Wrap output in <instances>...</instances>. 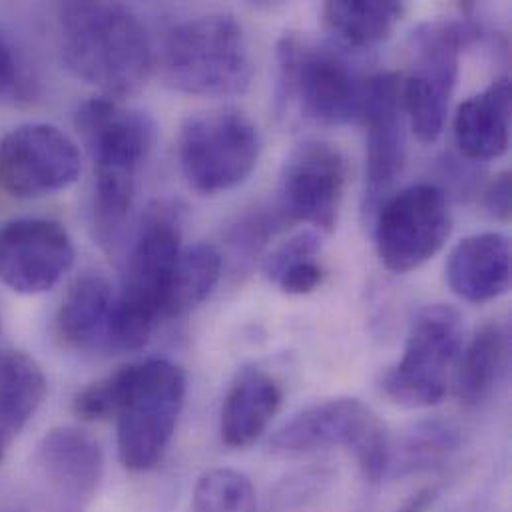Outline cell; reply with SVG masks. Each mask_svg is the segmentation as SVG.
Instances as JSON below:
<instances>
[{
    "label": "cell",
    "instance_id": "8fae6325",
    "mask_svg": "<svg viewBox=\"0 0 512 512\" xmlns=\"http://www.w3.org/2000/svg\"><path fill=\"white\" fill-rule=\"evenodd\" d=\"M451 226V210L441 188L409 186L387 198L377 212L379 259L393 273H409L441 252Z\"/></svg>",
    "mask_w": 512,
    "mask_h": 512
},
{
    "label": "cell",
    "instance_id": "f546056e",
    "mask_svg": "<svg viewBox=\"0 0 512 512\" xmlns=\"http://www.w3.org/2000/svg\"><path fill=\"white\" fill-rule=\"evenodd\" d=\"M441 489L437 485H429L413 493L395 512H429L431 507L439 501Z\"/></svg>",
    "mask_w": 512,
    "mask_h": 512
},
{
    "label": "cell",
    "instance_id": "ac0fdd59",
    "mask_svg": "<svg viewBox=\"0 0 512 512\" xmlns=\"http://www.w3.org/2000/svg\"><path fill=\"white\" fill-rule=\"evenodd\" d=\"M114 289L98 273L80 275L66 291L56 315L58 335L80 351H108Z\"/></svg>",
    "mask_w": 512,
    "mask_h": 512
},
{
    "label": "cell",
    "instance_id": "4316f807",
    "mask_svg": "<svg viewBox=\"0 0 512 512\" xmlns=\"http://www.w3.org/2000/svg\"><path fill=\"white\" fill-rule=\"evenodd\" d=\"M281 226L285 224L275 210H259L244 216L230 232V246L234 250V256L240 257L242 261L254 259Z\"/></svg>",
    "mask_w": 512,
    "mask_h": 512
},
{
    "label": "cell",
    "instance_id": "d6986e66",
    "mask_svg": "<svg viewBox=\"0 0 512 512\" xmlns=\"http://www.w3.org/2000/svg\"><path fill=\"white\" fill-rule=\"evenodd\" d=\"M283 401L279 383L256 369L244 371L230 387L220 415L222 441L246 449L265 433Z\"/></svg>",
    "mask_w": 512,
    "mask_h": 512
},
{
    "label": "cell",
    "instance_id": "7c38bea8",
    "mask_svg": "<svg viewBox=\"0 0 512 512\" xmlns=\"http://www.w3.org/2000/svg\"><path fill=\"white\" fill-rule=\"evenodd\" d=\"M80 150L50 124H22L0 140V188L18 200H38L72 186Z\"/></svg>",
    "mask_w": 512,
    "mask_h": 512
},
{
    "label": "cell",
    "instance_id": "7a4b0ae2",
    "mask_svg": "<svg viewBox=\"0 0 512 512\" xmlns=\"http://www.w3.org/2000/svg\"><path fill=\"white\" fill-rule=\"evenodd\" d=\"M74 122L94 162V236L112 246L132 212L136 178L154 146L156 126L148 114L106 96L86 100Z\"/></svg>",
    "mask_w": 512,
    "mask_h": 512
},
{
    "label": "cell",
    "instance_id": "8992f818",
    "mask_svg": "<svg viewBox=\"0 0 512 512\" xmlns=\"http://www.w3.org/2000/svg\"><path fill=\"white\" fill-rule=\"evenodd\" d=\"M345 447L353 453L363 479L379 485L389 467L391 439L377 413L351 397L315 403L291 417L271 437L277 455H307Z\"/></svg>",
    "mask_w": 512,
    "mask_h": 512
},
{
    "label": "cell",
    "instance_id": "2e32d148",
    "mask_svg": "<svg viewBox=\"0 0 512 512\" xmlns=\"http://www.w3.org/2000/svg\"><path fill=\"white\" fill-rule=\"evenodd\" d=\"M447 281L469 303H487L511 287V242L497 232L463 240L447 261Z\"/></svg>",
    "mask_w": 512,
    "mask_h": 512
},
{
    "label": "cell",
    "instance_id": "3957f363",
    "mask_svg": "<svg viewBox=\"0 0 512 512\" xmlns=\"http://www.w3.org/2000/svg\"><path fill=\"white\" fill-rule=\"evenodd\" d=\"M182 252L180 222L172 208H152L132 244L120 291L114 293L108 351L142 349L156 325L168 319V295Z\"/></svg>",
    "mask_w": 512,
    "mask_h": 512
},
{
    "label": "cell",
    "instance_id": "f1b7e54d",
    "mask_svg": "<svg viewBox=\"0 0 512 512\" xmlns=\"http://www.w3.org/2000/svg\"><path fill=\"white\" fill-rule=\"evenodd\" d=\"M18 82V66L6 36L0 30V96L8 94Z\"/></svg>",
    "mask_w": 512,
    "mask_h": 512
},
{
    "label": "cell",
    "instance_id": "6da1fadb",
    "mask_svg": "<svg viewBox=\"0 0 512 512\" xmlns=\"http://www.w3.org/2000/svg\"><path fill=\"white\" fill-rule=\"evenodd\" d=\"M58 48L66 68L106 98L140 92L154 68L138 16L118 2H66L58 8Z\"/></svg>",
    "mask_w": 512,
    "mask_h": 512
},
{
    "label": "cell",
    "instance_id": "52a82bcc",
    "mask_svg": "<svg viewBox=\"0 0 512 512\" xmlns=\"http://www.w3.org/2000/svg\"><path fill=\"white\" fill-rule=\"evenodd\" d=\"M463 349V317L443 303L419 309L411 321L401 361L381 379L385 397L407 409L439 405L449 371Z\"/></svg>",
    "mask_w": 512,
    "mask_h": 512
},
{
    "label": "cell",
    "instance_id": "44dd1931",
    "mask_svg": "<svg viewBox=\"0 0 512 512\" xmlns=\"http://www.w3.org/2000/svg\"><path fill=\"white\" fill-rule=\"evenodd\" d=\"M511 351L509 329L501 321L485 323L463 351L455 391L463 405L477 407L491 397L507 369Z\"/></svg>",
    "mask_w": 512,
    "mask_h": 512
},
{
    "label": "cell",
    "instance_id": "484cf974",
    "mask_svg": "<svg viewBox=\"0 0 512 512\" xmlns=\"http://www.w3.org/2000/svg\"><path fill=\"white\" fill-rule=\"evenodd\" d=\"M188 512H257L256 489L240 471H208L194 487Z\"/></svg>",
    "mask_w": 512,
    "mask_h": 512
},
{
    "label": "cell",
    "instance_id": "603a6c76",
    "mask_svg": "<svg viewBox=\"0 0 512 512\" xmlns=\"http://www.w3.org/2000/svg\"><path fill=\"white\" fill-rule=\"evenodd\" d=\"M461 447V431L441 419L421 421L411 427L399 441L397 451L391 449L387 477H407L443 467Z\"/></svg>",
    "mask_w": 512,
    "mask_h": 512
},
{
    "label": "cell",
    "instance_id": "e0dca14e",
    "mask_svg": "<svg viewBox=\"0 0 512 512\" xmlns=\"http://www.w3.org/2000/svg\"><path fill=\"white\" fill-rule=\"evenodd\" d=\"M511 94V80L499 78L459 106L455 140L467 160L487 162L507 152L511 138Z\"/></svg>",
    "mask_w": 512,
    "mask_h": 512
},
{
    "label": "cell",
    "instance_id": "5bb4252c",
    "mask_svg": "<svg viewBox=\"0 0 512 512\" xmlns=\"http://www.w3.org/2000/svg\"><path fill=\"white\" fill-rule=\"evenodd\" d=\"M72 265L74 246L58 222L18 218L0 228V281L12 291L46 293Z\"/></svg>",
    "mask_w": 512,
    "mask_h": 512
},
{
    "label": "cell",
    "instance_id": "9c48e42d",
    "mask_svg": "<svg viewBox=\"0 0 512 512\" xmlns=\"http://www.w3.org/2000/svg\"><path fill=\"white\" fill-rule=\"evenodd\" d=\"M277 64L281 100H295L307 118L341 126L361 114L365 82L333 50L285 34L277 44Z\"/></svg>",
    "mask_w": 512,
    "mask_h": 512
},
{
    "label": "cell",
    "instance_id": "277c9868",
    "mask_svg": "<svg viewBox=\"0 0 512 512\" xmlns=\"http://www.w3.org/2000/svg\"><path fill=\"white\" fill-rule=\"evenodd\" d=\"M164 82L204 98L242 96L254 78V60L242 24L230 14H206L174 26L162 46Z\"/></svg>",
    "mask_w": 512,
    "mask_h": 512
},
{
    "label": "cell",
    "instance_id": "ba28073f",
    "mask_svg": "<svg viewBox=\"0 0 512 512\" xmlns=\"http://www.w3.org/2000/svg\"><path fill=\"white\" fill-rule=\"evenodd\" d=\"M259 152L256 124L238 110L190 118L178 142L182 174L202 196H218L246 182L257 166Z\"/></svg>",
    "mask_w": 512,
    "mask_h": 512
},
{
    "label": "cell",
    "instance_id": "d4e9b609",
    "mask_svg": "<svg viewBox=\"0 0 512 512\" xmlns=\"http://www.w3.org/2000/svg\"><path fill=\"white\" fill-rule=\"evenodd\" d=\"M321 240L315 232H303L265 259V275L279 285L283 293L307 295L323 281V267L317 263Z\"/></svg>",
    "mask_w": 512,
    "mask_h": 512
},
{
    "label": "cell",
    "instance_id": "4fadbf2b",
    "mask_svg": "<svg viewBox=\"0 0 512 512\" xmlns=\"http://www.w3.org/2000/svg\"><path fill=\"white\" fill-rule=\"evenodd\" d=\"M347 182V164L337 148L325 142L297 146L285 162L275 212L283 224H309L333 232Z\"/></svg>",
    "mask_w": 512,
    "mask_h": 512
},
{
    "label": "cell",
    "instance_id": "cb8c5ba5",
    "mask_svg": "<svg viewBox=\"0 0 512 512\" xmlns=\"http://www.w3.org/2000/svg\"><path fill=\"white\" fill-rule=\"evenodd\" d=\"M224 257L210 244L180 252L168 295V319L182 317L208 299L222 275Z\"/></svg>",
    "mask_w": 512,
    "mask_h": 512
},
{
    "label": "cell",
    "instance_id": "83f0119b",
    "mask_svg": "<svg viewBox=\"0 0 512 512\" xmlns=\"http://www.w3.org/2000/svg\"><path fill=\"white\" fill-rule=\"evenodd\" d=\"M511 174L503 172L499 174L485 190L483 196V206L489 212V216H493L495 220L507 222L511 218Z\"/></svg>",
    "mask_w": 512,
    "mask_h": 512
},
{
    "label": "cell",
    "instance_id": "5b68a950",
    "mask_svg": "<svg viewBox=\"0 0 512 512\" xmlns=\"http://www.w3.org/2000/svg\"><path fill=\"white\" fill-rule=\"evenodd\" d=\"M114 379L118 459L132 473H148L162 463L176 433L186 373L166 359H148L118 369Z\"/></svg>",
    "mask_w": 512,
    "mask_h": 512
},
{
    "label": "cell",
    "instance_id": "9a60e30c",
    "mask_svg": "<svg viewBox=\"0 0 512 512\" xmlns=\"http://www.w3.org/2000/svg\"><path fill=\"white\" fill-rule=\"evenodd\" d=\"M359 116L367 128L365 208L373 212L405 168V114L401 78L395 72H381L365 82Z\"/></svg>",
    "mask_w": 512,
    "mask_h": 512
},
{
    "label": "cell",
    "instance_id": "30bf717a",
    "mask_svg": "<svg viewBox=\"0 0 512 512\" xmlns=\"http://www.w3.org/2000/svg\"><path fill=\"white\" fill-rule=\"evenodd\" d=\"M104 473L98 441L78 427L48 431L30 461V497L38 512H86Z\"/></svg>",
    "mask_w": 512,
    "mask_h": 512
},
{
    "label": "cell",
    "instance_id": "ffe728a7",
    "mask_svg": "<svg viewBox=\"0 0 512 512\" xmlns=\"http://www.w3.org/2000/svg\"><path fill=\"white\" fill-rule=\"evenodd\" d=\"M46 389V377L30 355L0 351V461L34 419Z\"/></svg>",
    "mask_w": 512,
    "mask_h": 512
},
{
    "label": "cell",
    "instance_id": "7402d4cb",
    "mask_svg": "<svg viewBox=\"0 0 512 512\" xmlns=\"http://www.w3.org/2000/svg\"><path fill=\"white\" fill-rule=\"evenodd\" d=\"M321 12L333 34L349 46L365 48L389 38L407 6L395 0H331Z\"/></svg>",
    "mask_w": 512,
    "mask_h": 512
}]
</instances>
